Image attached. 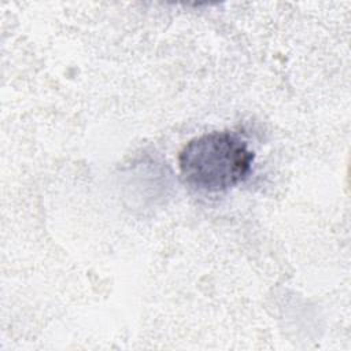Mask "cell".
I'll list each match as a JSON object with an SVG mask.
<instances>
[{
    "instance_id": "cell-1",
    "label": "cell",
    "mask_w": 351,
    "mask_h": 351,
    "mask_svg": "<svg viewBox=\"0 0 351 351\" xmlns=\"http://www.w3.org/2000/svg\"><path fill=\"white\" fill-rule=\"evenodd\" d=\"M254 152L230 132H213L192 138L178 155L182 180L196 191L218 193L247 178Z\"/></svg>"
}]
</instances>
